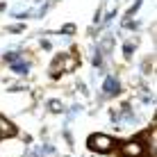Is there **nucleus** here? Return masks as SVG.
<instances>
[{
	"label": "nucleus",
	"instance_id": "6e6552de",
	"mask_svg": "<svg viewBox=\"0 0 157 157\" xmlns=\"http://www.w3.org/2000/svg\"><path fill=\"white\" fill-rule=\"evenodd\" d=\"M132 50H134V43H125V57H132Z\"/></svg>",
	"mask_w": 157,
	"mask_h": 157
},
{
	"label": "nucleus",
	"instance_id": "423d86ee",
	"mask_svg": "<svg viewBox=\"0 0 157 157\" xmlns=\"http://www.w3.org/2000/svg\"><path fill=\"white\" fill-rule=\"evenodd\" d=\"M5 59H7L9 64H14V62H21L23 55H21V52H9V55H5Z\"/></svg>",
	"mask_w": 157,
	"mask_h": 157
},
{
	"label": "nucleus",
	"instance_id": "0eeeda50",
	"mask_svg": "<svg viewBox=\"0 0 157 157\" xmlns=\"http://www.w3.org/2000/svg\"><path fill=\"white\" fill-rule=\"evenodd\" d=\"M50 109L52 112H64V107H62V102H59V100H50Z\"/></svg>",
	"mask_w": 157,
	"mask_h": 157
},
{
	"label": "nucleus",
	"instance_id": "7ed1b4c3",
	"mask_svg": "<svg viewBox=\"0 0 157 157\" xmlns=\"http://www.w3.org/2000/svg\"><path fill=\"white\" fill-rule=\"evenodd\" d=\"M102 91H105V96H116L118 91H121V84H118V80L116 78H107L105 80V84H102Z\"/></svg>",
	"mask_w": 157,
	"mask_h": 157
},
{
	"label": "nucleus",
	"instance_id": "1a4fd4ad",
	"mask_svg": "<svg viewBox=\"0 0 157 157\" xmlns=\"http://www.w3.org/2000/svg\"><path fill=\"white\" fill-rule=\"evenodd\" d=\"M9 30H12V32H21V30H23V25H12Z\"/></svg>",
	"mask_w": 157,
	"mask_h": 157
},
{
	"label": "nucleus",
	"instance_id": "20e7f679",
	"mask_svg": "<svg viewBox=\"0 0 157 157\" xmlns=\"http://www.w3.org/2000/svg\"><path fill=\"white\" fill-rule=\"evenodd\" d=\"M12 71L18 73V75H28V73H30V64L23 62V59H21V62H14V64H12Z\"/></svg>",
	"mask_w": 157,
	"mask_h": 157
},
{
	"label": "nucleus",
	"instance_id": "39448f33",
	"mask_svg": "<svg viewBox=\"0 0 157 157\" xmlns=\"http://www.w3.org/2000/svg\"><path fill=\"white\" fill-rule=\"evenodd\" d=\"M14 132H16V130H14L12 123H9V121H5V118H0V139H2L5 134L9 137V134H14Z\"/></svg>",
	"mask_w": 157,
	"mask_h": 157
},
{
	"label": "nucleus",
	"instance_id": "f257e3e1",
	"mask_svg": "<svg viewBox=\"0 0 157 157\" xmlns=\"http://www.w3.org/2000/svg\"><path fill=\"white\" fill-rule=\"evenodd\" d=\"M89 148L96 153H109L114 148V139L107 137V134H91L89 137Z\"/></svg>",
	"mask_w": 157,
	"mask_h": 157
},
{
	"label": "nucleus",
	"instance_id": "f03ea898",
	"mask_svg": "<svg viewBox=\"0 0 157 157\" xmlns=\"http://www.w3.org/2000/svg\"><path fill=\"white\" fill-rule=\"evenodd\" d=\"M121 153L125 157H139L144 153V148H141V144H139V141H130V144H123Z\"/></svg>",
	"mask_w": 157,
	"mask_h": 157
}]
</instances>
